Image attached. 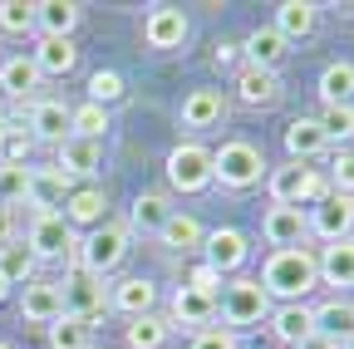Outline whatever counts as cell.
Listing matches in <instances>:
<instances>
[{"label":"cell","instance_id":"obj_13","mask_svg":"<svg viewBox=\"0 0 354 349\" xmlns=\"http://www.w3.org/2000/svg\"><path fill=\"white\" fill-rule=\"evenodd\" d=\"M20 315L50 330V325L64 315V295H59V285H55V281H30L25 295H20Z\"/></svg>","mask_w":354,"mask_h":349},{"label":"cell","instance_id":"obj_50","mask_svg":"<svg viewBox=\"0 0 354 349\" xmlns=\"http://www.w3.org/2000/svg\"><path fill=\"white\" fill-rule=\"evenodd\" d=\"M6 295H10V281H6V276H0V300H6Z\"/></svg>","mask_w":354,"mask_h":349},{"label":"cell","instance_id":"obj_23","mask_svg":"<svg viewBox=\"0 0 354 349\" xmlns=\"http://www.w3.org/2000/svg\"><path fill=\"white\" fill-rule=\"evenodd\" d=\"M330 148V138H325V128L315 123V118H295L290 128H286V153H290V162H310L315 153H325Z\"/></svg>","mask_w":354,"mask_h":349},{"label":"cell","instance_id":"obj_11","mask_svg":"<svg viewBox=\"0 0 354 349\" xmlns=\"http://www.w3.org/2000/svg\"><path fill=\"white\" fill-rule=\"evenodd\" d=\"M261 232H266V241H271L276 251H290V246H305L310 222H305L300 207H271V211H266V222H261Z\"/></svg>","mask_w":354,"mask_h":349},{"label":"cell","instance_id":"obj_8","mask_svg":"<svg viewBox=\"0 0 354 349\" xmlns=\"http://www.w3.org/2000/svg\"><path fill=\"white\" fill-rule=\"evenodd\" d=\"M310 232H315L325 246H335V241H349L354 236V197H339V192H330L320 207H310Z\"/></svg>","mask_w":354,"mask_h":349},{"label":"cell","instance_id":"obj_45","mask_svg":"<svg viewBox=\"0 0 354 349\" xmlns=\"http://www.w3.org/2000/svg\"><path fill=\"white\" fill-rule=\"evenodd\" d=\"M187 285H192V290H202V295H212V300H216V285H221V276H216V271H212V266H207V261H202V266H197V271H192V276H187Z\"/></svg>","mask_w":354,"mask_h":349},{"label":"cell","instance_id":"obj_4","mask_svg":"<svg viewBox=\"0 0 354 349\" xmlns=\"http://www.w3.org/2000/svg\"><path fill=\"white\" fill-rule=\"evenodd\" d=\"M330 197V182L320 178L315 167H305V162H286L271 172V202L276 207H320Z\"/></svg>","mask_w":354,"mask_h":349},{"label":"cell","instance_id":"obj_21","mask_svg":"<svg viewBox=\"0 0 354 349\" xmlns=\"http://www.w3.org/2000/svg\"><path fill=\"white\" fill-rule=\"evenodd\" d=\"M315 271H320V285H354V236L325 246L315 256Z\"/></svg>","mask_w":354,"mask_h":349},{"label":"cell","instance_id":"obj_47","mask_svg":"<svg viewBox=\"0 0 354 349\" xmlns=\"http://www.w3.org/2000/svg\"><path fill=\"white\" fill-rule=\"evenodd\" d=\"M241 59V45H216V64L227 69V64H236Z\"/></svg>","mask_w":354,"mask_h":349},{"label":"cell","instance_id":"obj_14","mask_svg":"<svg viewBox=\"0 0 354 349\" xmlns=\"http://www.w3.org/2000/svg\"><path fill=\"white\" fill-rule=\"evenodd\" d=\"M172 325H183V330H212V320H216V300L212 295H202V290H192V285H183L172 295V315H167Z\"/></svg>","mask_w":354,"mask_h":349},{"label":"cell","instance_id":"obj_19","mask_svg":"<svg viewBox=\"0 0 354 349\" xmlns=\"http://www.w3.org/2000/svg\"><path fill=\"white\" fill-rule=\"evenodd\" d=\"M74 25H79V6H74V0H39V6H35V30L44 39H69Z\"/></svg>","mask_w":354,"mask_h":349},{"label":"cell","instance_id":"obj_41","mask_svg":"<svg viewBox=\"0 0 354 349\" xmlns=\"http://www.w3.org/2000/svg\"><path fill=\"white\" fill-rule=\"evenodd\" d=\"M118 99H123V79H118L113 69H99L94 79H88V104L109 109V104H118Z\"/></svg>","mask_w":354,"mask_h":349},{"label":"cell","instance_id":"obj_34","mask_svg":"<svg viewBox=\"0 0 354 349\" xmlns=\"http://www.w3.org/2000/svg\"><path fill=\"white\" fill-rule=\"evenodd\" d=\"M167 334H172V320L167 315H138L128 325V349H162L167 344Z\"/></svg>","mask_w":354,"mask_h":349},{"label":"cell","instance_id":"obj_46","mask_svg":"<svg viewBox=\"0 0 354 349\" xmlns=\"http://www.w3.org/2000/svg\"><path fill=\"white\" fill-rule=\"evenodd\" d=\"M15 241V207H0V246Z\"/></svg>","mask_w":354,"mask_h":349},{"label":"cell","instance_id":"obj_25","mask_svg":"<svg viewBox=\"0 0 354 349\" xmlns=\"http://www.w3.org/2000/svg\"><path fill=\"white\" fill-rule=\"evenodd\" d=\"M0 89H6L10 99H35V89H39V69H35V59L30 55H15V59H6L0 64Z\"/></svg>","mask_w":354,"mask_h":349},{"label":"cell","instance_id":"obj_16","mask_svg":"<svg viewBox=\"0 0 354 349\" xmlns=\"http://www.w3.org/2000/svg\"><path fill=\"white\" fill-rule=\"evenodd\" d=\"M236 99H241L246 109H271V104L281 99V79H276L271 69L241 64V74H236Z\"/></svg>","mask_w":354,"mask_h":349},{"label":"cell","instance_id":"obj_49","mask_svg":"<svg viewBox=\"0 0 354 349\" xmlns=\"http://www.w3.org/2000/svg\"><path fill=\"white\" fill-rule=\"evenodd\" d=\"M6 133H10V118H6V113H0V143H6Z\"/></svg>","mask_w":354,"mask_h":349},{"label":"cell","instance_id":"obj_39","mask_svg":"<svg viewBox=\"0 0 354 349\" xmlns=\"http://www.w3.org/2000/svg\"><path fill=\"white\" fill-rule=\"evenodd\" d=\"M0 30L6 35H30L35 30V6L30 0H0Z\"/></svg>","mask_w":354,"mask_h":349},{"label":"cell","instance_id":"obj_31","mask_svg":"<svg viewBox=\"0 0 354 349\" xmlns=\"http://www.w3.org/2000/svg\"><path fill=\"white\" fill-rule=\"evenodd\" d=\"M35 59V69H39V79L44 74H69L74 64H79V50H74V39H39V50L30 55Z\"/></svg>","mask_w":354,"mask_h":349},{"label":"cell","instance_id":"obj_29","mask_svg":"<svg viewBox=\"0 0 354 349\" xmlns=\"http://www.w3.org/2000/svg\"><path fill=\"white\" fill-rule=\"evenodd\" d=\"M99 158H104L99 143H88V138H74V133H69V138L59 143V162H55V167L69 172V178H84V172H99Z\"/></svg>","mask_w":354,"mask_h":349},{"label":"cell","instance_id":"obj_10","mask_svg":"<svg viewBox=\"0 0 354 349\" xmlns=\"http://www.w3.org/2000/svg\"><path fill=\"white\" fill-rule=\"evenodd\" d=\"M202 251H207V266H212L216 276L236 271L241 261L251 256V246H246V236H241L236 227H216V232H207V236H202Z\"/></svg>","mask_w":354,"mask_h":349},{"label":"cell","instance_id":"obj_6","mask_svg":"<svg viewBox=\"0 0 354 349\" xmlns=\"http://www.w3.org/2000/svg\"><path fill=\"white\" fill-rule=\"evenodd\" d=\"M221 315L227 325H266L271 320V295L261 290V281H232L227 295H221Z\"/></svg>","mask_w":354,"mask_h":349},{"label":"cell","instance_id":"obj_18","mask_svg":"<svg viewBox=\"0 0 354 349\" xmlns=\"http://www.w3.org/2000/svg\"><path fill=\"white\" fill-rule=\"evenodd\" d=\"M69 172H59V167H30V202L39 207V211H55V207H64V197H69Z\"/></svg>","mask_w":354,"mask_h":349},{"label":"cell","instance_id":"obj_38","mask_svg":"<svg viewBox=\"0 0 354 349\" xmlns=\"http://www.w3.org/2000/svg\"><path fill=\"white\" fill-rule=\"evenodd\" d=\"M30 202V167L25 162H0V207Z\"/></svg>","mask_w":354,"mask_h":349},{"label":"cell","instance_id":"obj_35","mask_svg":"<svg viewBox=\"0 0 354 349\" xmlns=\"http://www.w3.org/2000/svg\"><path fill=\"white\" fill-rule=\"evenodd\" d=\"M88 339H94V325L79 320V315H59L50 325V349H94Z\"/></svg>","mask_w":354,"mask_h":349},{"label":"cell","instance_id":"obj_24","mask_svg":"<svg viewBox=\"0 0 354 349\" xmlns=\"http://www.w3.org/2000/svg\"><path fill=\"white\" fill-rule=\"evenodd\" d=\"M241 55H246V64H256V69H271V74H276V64L286 59V39H281L271 25H261V30H251V35H246Z\"/></svg>","mask_w":354,"mask_h":349},{"label":"cell","instance_id":"obj_3","mask_svg":"<svg viewBox=\"0 0 354 349\" xmlns=\"http://www.w3.org/2000/svg\"><path fill=\"white\" fill-rule=\"evenodd\" d=\"M261 167H266L261 148L246 143V138H232V143H221V148L212 153V182L241 192V187H256V182H261Z\"/></svg>","mask_w":354,"mask_h":349},{"label":"cell","instance_id":"obj_52","mask_svg":"<svg viewBox=\"0 0 354 349\" xmlns=\"http://www.w3.org/2000/svg\"><path fill=\"white\" fill-rule=\"evenodd\" d=\"M0 349H10V344H0Z\"/></svg>","mask_w":354,"mask_h":349},{"label":"cell","instance_id":"obj_2","mask_svg":"<svg viewBox=\"0 0 354 349\" xmlns=\"http://www.w3.org/2000/svg\"><path fill=\"white\" fill-rule=\"evenodd\" d=\"M74 256H79V271L84 276H94V281L113 276L123 261H128V227L123 222H99L94 232L74 246Z\"/></svg>","mask_w":354,"mask_h":349},{"label":"cell","instance_id":"obj_51","mask_svg":"<svg viewBox=\"0 0 354 349\" xmlns=\"http://www.w3.org/2000/svg\"><path fill=\"white\" fill-rule=\"evenodd\" d=\"M339 349H354V339H344V344H339Z\"/></svg>","mask_w":354,"mask_h":349},{"label":"cell","instance_id":"obj_40","mask_svg":"<svg viewBox=\"0 0 354 349\" xmlns=\"http://www.w3.org/2000/svg\"><path fill=\"white\" fill-rule=\"evenodd\" d=\"M315 123L325 128L330 143H335V138H354V109H349V104H325V113H320Z\"/></svg>","mask_w":354,"mask_h":349},{"label":"cell","instance_id":"obj_33","mask_svg":"<svg viewBox=\"0 0 354 349\" xmlns=\"http://www.w3.org/2000/svg\"><path fill=\"white\" fill-rule=\"evenodd\" d=\"M35 271H39V261H35V251H30V246H20V241L0 246V276H6L10 285H30V281H35Z\"/></svg>","mask_w":354,"mask_h":349},{"label":"cell","instance_id":"obj_9","mask_svg":"<svg viewBox=\"0 0 354 349\" xmlns=\"http://www.w3.org/2000/svg\"><path fill=\"white\" fill-rule=\"evenodd\" d=\"M59 295H64V315H79V320H94V315L104 310V305H109V290H104V281L84 276V271L64 276Z\"/></svg>","mask_w":354,"mask_h":349},{"label":"cell","instance_id":"obj_26","mask_svg":"<svg viewBox=\"0 0 354 349\" xmlns=\"http://www.w3.org/2000/svg\"><path fill=\"white\" fill-rule=\"evenodd\" d=\"M59 216H64L69 227H88V232H94V227L104 222V192H99V187H79V192H69Z\"/></svg>","mask_w":354,"mask_h":349},{"label":"cell","instance_id":"obj_48","mask_svg":"<svg viewBox=\"0 0 354 349\" xmlns=\"http://www.w3.org/2000/svg\"><path fill=\"white\" fill-rule=\"evenodd\" d=\"M295 349H339V344H335V339H325V334H305Z\"/></svg>","mask_w":354,"mask_h":349},{"label":"cell","instance_id":"obj_43","mask_svg":"<svg viewBox=\"0 0 354 349\" xmlns=\"http://www.w3.org/2000/svg\"><path fill=\"white\" fill-rule=\"evenodd\" d=\"M330 187L339 197H354V153H339L335 167H330Z\"/></svg>","mask_w":354,"mask_h":349},{"label":"cell","instance_id":"obj_32","mask_svg":"<svg viewBox=\"0 0 354 349\" xmlns=\"http://www.w3.org/2000/svg\"><path fill=\"white\" fill-rule=\"evenodd\" d=\"M202 222L197 216H187V211H172L167 222H162V232H158V241L167 246V251H197L202 246Z\"/></svg>","mask_w":354,"mask_h":349},{"label":"cell","instance_id":"obj_7","mask_svg":"<svg viewBox=\"0 0 354 349\" xmlns=\"http://www.w3.org/2000/svg\"><path fill=\"white\" fill-rule=\"evenodd\" d=\"M167 182L177 192H202L212 187V153L202 143H177L167 153Z\"/></svg>","mask_w":354,"mask_h":349},{"label":"cell","instance_id":"obj_5","mask_svg":"<svg viewBox=\"0 0 354 349\" xmlns=\"http://www.w3.org/2000/svg\"><path fill=\"white\" fill-rule=\"evenodd\" d=\"M25 246L35 251V261H69L74 246H79V236H74V227L64 222L59 211H35L30 241H25Z\"/></svg>","mask_w":354,"mask_h":349},{"label":"cell","instance_id":"obj_37","mask_svg":"<svg viewBox=\"0 0 354 349\" xmlns=\"http://www.w3.org/2000/svg\"><path fill=\"white\" fill-rule=\"evenodd\" d=\"M104 128H109V109H99V104H79V109H69V133H74V138L99 143Z\"/></svg>","mask_w":354,"mask_h":349},{"label":"cell","instance_id":"obj_12","mask_svg":"<svg viewBox=\"0 0 354 349\" xmlns=\"http://www.w3.org/2000/svg\"><path fill=\"white\" fill-rule=\"evenodd\" d=\"M25 133L35 138V143H64L69 138V109L59 104V99H39V104H30V123H25Z\"/></svg>","mask_w":354,"mask_h":349},{"label":"cell","instance_id":"obj_17","mask_svg":"<svg viewBox=\"0 0 354 349\" xmlns=\"http://www.w3.org/2000/svg\"><path fill=\"white\" fill-rule=\"evenodd\" d=\"M109 305L113 310H123L128 320H138V315H153V305H158V285L143 281V276H128L109 290Z\"/></svg>","mask_w":354,"mask_h":349},{"label":"cell","instance_id":"obj_27","mask_svg":"<svg viewBox=\"0 0 354 349\" xmlns=\"http://www.w3.org/2000/svg\"><path fill=\"white\" fill-rule=\"evenodd\" d=\"M310 320H315V334H325L335 344L354 339V305H344V300H330L320 310H310Z\"/></svg>","mask_w":354,"mask_h":349},{"label":"cell","instance_id":"obj_15","mask_svg":"<svg viewBox=\"0 0 354 349\" xmlns=\"http://www.w3.org/2000/svg\"><path fill=\"white\" fill-rule=\"evenodd\" d=\"M143 39L153 50H177L187 39V15L183 10H172V6H158V10H148V20H143Z\"/></svg>","mask_w":354,"mask_h":349},{"label":"cell","instance_id":"obj_36","mask_svg":"<svg viewBox=\"0 0 354 349\" xmlns=\"http://www.w3.org/2000/svg\"><path fill=\"white\" fill-rule=\"evenodd\" d=\"M320 99L325 104H349L354 99V64H325V74H320Z\"/></svg>","mask_w":354,"mask_h":349},{"label":"cell","instance_id":"obj_20","mask_svg":"<svg viewBox=\"0 0 354 349\" xmlns=\"http://www.w3.org/2000/svg\"><path fill=\"white\" fill-rule=\"evenodd\" d=\"M167 216H172L167 197H158V192H138V197H133V207H128V236H133V232L158 236Z\"/></svg>","mask_w":354,"mask_h":349},{"label":"cell","instance_id":"obj_22","mask_svg":"<svg viewBox=\"0 0 354 349\" xmlns=\"http://www.w3.org/2000/svg\"><path fill=\"white\" fill-rule=\"evenodd\" d=\"M221 118H227V99H221V89H192L183 99V123L187 128H216Z\"/></svg>","mask_w":354,"mask_h":349},{"label":"cell","instance_id":"obj_30","mask_svg":"<svg viewBox=\"0 0 354 349\" xmlns=\"http://www.w3.org/2000/svg\"><path fill=\"white\" fill-rule=\"evenodd\" d=\"M271 334L295 349L305 334H315V320H310L305 305H281V310H271Z\"/></svg>","mask_w":354,"mask_h":349},{"label":"cell","instance_id":"obj_44","mask_svg":"<svg viewBox=\"0 0 354 349\" xmlns=\"http://www.w3.org/2000/svg\"><path fill=\"white\" fill-rule=\"evenodd\" d=\"M192 349H241V344H236V334H232V330H197Z\"/></svg>","mask_w":354,"mask_h":349},{"label":"cell","instance_id":"obj_1","mask_svg":"<svg viewBox=\"0 0 354 349\" xmlns=\"http://www.w3.org/2000/svg\"><path fill=\"white\" fill-rule=\"evenodd\" d=\"M320 285V271H315V256L305 246H290V251H271L261 266V290L271 300H286V305H300L310 290Z\"/></svg>","mask_w":354,"mask_h":349},{"label":"cell","instance_id":"obj_28","mask_svg":"<svg viewBox=\"0 0 354 349\" xmlns=\"http://www.w3.org/2000/svg\"><path fill=\"white\" fill-rule=\"evenodd\" d=\"M286 45L290 39H305L310 30H315V6L310 0H286V6H276V25H271Z\"/></svg>","mask_w":354,"mask_h":349},{"label":"cell","instance_id":"obj_42","mask_svg":"<svg viewBox=\"0 0 354 349\" xmlns=\"http://www.w3.org/2000/svg\"><path fill=\"white\" fill-rule=\"evenodd\" d=\"M0 153H6L0 162H25V158L35 153V138L25 133V128H10V133H6V143H0Z\"/></svg>","mask_w":354,"mask_h":349}]
</instances>
